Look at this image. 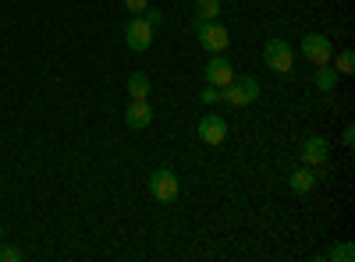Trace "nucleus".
<instances>
[{"instance_id":"obj_21","label":"nucleus","mask_w":355,"mask_h":262,"mask_svg":"<svg viewBox=\"0 0 355 262\" xmlns=\"http://www.w3.org/2000/svg\"><path fill=\"white\" fill-rule=\"evenodd\" d=\"M341 142L348 145V149H352V145H355V128H345V135H341Z\"/></svg>"},{"instance_id":"obj_8","label":"nucleus","mask_w":355,"mask_h":262,"mask_svg":"<svg viewBox=\"0 0 355 262\" xmlns=\"http://www.w3.org/2000/svg\"><path fill=\"white\" fill-rule=\"evenodd\" d=\"M331 156V142L323 138V135H309L306 145H302V163L306 167H323Z\"/></svg>"},{"instance_id":"obj_10","label":"nucleus","mask_w":355,"mask_h":262,"mask_svg":"<svg viewBox=\"0 0 355 262\" xmlns=\"http://www.w3.org/2000/svg\"><path fill=\"white\" fill-rule=\"evenodd\" d=\"M125 124L128 128H150L153 124V106H150V100H132L128 103V110H125Z\"/></svg>"},{"instance_id":"obj_13","label":"nucleus","mask_w":355,"mask_h":262,"mask_svg":"<svg viewBox=\"0 0 355 262\" xmlns=\"http://www.w3.org/2000/svg\"><path fill=\"white\" fill-rule=\"evenodd\" d=\"M128 96L132 100H150V75H146V71H132L128 75Z\"/></svg>"},{"instance_id":"obj_3","label":"nucleus","mask_w":355,"mask_h":262,"mask_svg":"<svg viewBox=\"0 0 355 262\" xmlns=\"http://www.w3.org/2000/svg\"><path fill=\"white\" fill-rule=\"evenodd\" d=\"M263 61H266V68H270V71L288 75L291 64H295V50H291L288 39H266V46H263Z\"/></svg>"},{"instance_id":"obj_17","label":"nucleus","mask_w":355,"mask_h":262,"mask_svg":"<svg viewBox=\"0 0 355 262\" xmlns=\"http://www.w3.org/2000/svg\"><path fill=\"white\" fill-rule=\"evenodd\" d=\"M199 100L214 106V103H220V89H217V85H206V89H202V96H199Z\"/></svg>"},{"instance_id":"obj_11","label":"nucleus","mask_w":355,"mask_h":262,"mask_svg":"<svg viewBox=\"0 0 355 262\" xmlns=\"http://www.w3.org/2000/svg\"><path fill=\"white\" fill-rule=\"evenodd\" d=\"M288 185H291L295 195H306V191H313V185H316V174L302 163V170H295L291 178H288Z\"/></svg>"},{"instance_id":"obj_5","label":"nucleus","mask_w":355,"mask_h":262,"mask_svg":"<svg viewBox=\"0 0 355 262\" xmlns=\"http://www.w3.org/2000/svg\"><path fill=\"white\" fill-rule=\"evenodd\" d=\"M178 191H182V185H178V174H174V170L160 167V170L150 174V195H153L157 202H174Z\"/></svg>"},{"instance_id":"obj_14","label":"nucleus","mask_w":355,"mask_h":262,"mask_svg":"<svg viewBox=\"0 0 355 262\" xmlns=\"http://www.w3.org/2000/svg\"><path fill=\"white\" fill-rule=\"evenodd\" d=\"M196 18L217 21V18H220V0H196Z\"/></svg>"},{"instance_id":"obj_6","label":"nucleus","mask_w":355,"mask_h":262,"mask_svg":"<svg viewBox=\"0 0 355 262\" xmlns=\"http://www.w3.org/2000/svg\"><path fill=\"white\" fill-rule=\"evenodd\" d=\"M302 53H306V61H313L316 68L320 64H334V43L327 36H320V32H309L302 39Z\"/></svg>"},{"instance_id":"obj_7","label":"nucleus","mask_w":355,"mask_h":262,"mask_svg":"<svg viewBox=\"0 0 355 262\" xmlns=\"http://www.w3.org/2000/svg\"><path fill=\"white\" fill-rule=\"evenodd\" d=\"M234 78V68L224 53H214L210 64H206V85H217V89H224V85H231Z\"/></svg>"},{"instance_id":"obj_4","label":"nucleus","mask_w":355,"mask_h":262,"mask_svg":"<svg viewBox=\"0 0 355 262\" xmlns=\"http://www.w3.org/2000/svg\"><path fill=\"white\" fill-rule=\"evenodd\" d=\"M153 32L157 28L146 21L142 15H132L128 18V25H125V43H128V50H135V53H146L153 46Z\"/></svg>"},{"instance_id":"obj_16","label":"nucleus","mask_w":355,"mask_h":262,"mask_svg":"<svg viewBox=\"0 0 355 262\" xmlns=\"http://www.w3.org/2000/svg\"><path fill=\"white\" fill-rule=\"evenodd\" d=\"M327 259H334V262H352V259H355V248H352V245H338V248H331Z\"/></svg>"},{"instance_id":"obj_19","label":"nucleus","mask_w":355,"mask_h":262,"mask_svg":"<svg viewBox=\"0 0 355 262\" xmlns=\"http://www.w3.org/2000/svg\"><path fill=\"white\" fill-rule=\"evenodd\" d=\"M142 18L150 21L153 28H157V25H164V11H153V8H146V11H142Z\"/></svg>"},{"instance_id":"obj_22","label":"nucleus","mask_w":355,"mask_h":262,"mask_svg":"<svg viewBox=\"0 0 355 262\" xmlns=\"http://www.w3.org/2000/svg\"><path fill=\"white\" fill-rule=\"evenodd\" d=\"M0 238H4V230H0Z\"/></svg>"},{"instance_id":"obj_12","label":"nucleus","mask_w":355,"mask_h":262,"mask_svg":"<svg viewBox=\"0 0 355 262\" xmlns=\"http://www.w3.org/2000/svg\"><path fill=\"white\" fill-rule=\"evenodd\" d=\"M338 78H341V75H338L331 64H320L316 75H313V82H316V89H320V93H334V89H338Z\"/></svg>"},{"instance_id":"obj_20","label":"nucleus","mask_w":355,"mask_h":262,"mask_svg":"<svg viewBox=\"0 0 355 262\" xmlns=\"http://www.w3.org/2000/svg\"><path fill=\"white\" fill-rule=\"evenodd\" d=\"M125 8H128L132 15H142L146 8H150V0H125Z\"/></svg>"},{"instance_id":"obj_1","label":"nucleus","mask_w":355,"mask_h":262,"mask_svg":"<svg viewBox=\"0 0 355 262\" xmlns=\"http://www.w3.org/2000/svg\"><path fill=\"white\" fill-rule=\"evenodd\" d=\"M256 100H259V82L252 75H234L231 85L220 89V103H227V106H249Z\"/></svg>"},{"instance_id":"obj_18","label":"nucleus","mask_w":355,"mask_h":262,"mask_svg":"<svg viewBox=\"0 0 355 262\" xmlns=\"http://www.w3.org/2000/svg\"><path fill=\"white\" fill-rule=\"evenodd\" d=\"M18 259H21V248H15V245L0 248V262H18Z\"/></svg>"},{"instance_id":"obj_2","label":"nucleus","mask_w":355,"mask_h":262,"mask_svg":"<svg viewBox=\"0 0 355 262\" xmlns=\"http://www.w3.org/2000/svg\"><path fill=\"white\" fill-rule=\"evenodd\" d=\"M192 28H196L199 43H202L206 50H210V53H224V50H227V43H231L227 28H224L220 21H202V18H192Z\"/></svg>"},{"instance_id":"obj_15","label":"nucleus","mask_w":355,"mask_h":262,"mask_svg":"<svg viewBox=\"0 0 355 262\" xmlns=\"http://www.w3.org/2000/svg\"><path fill=\"white\" fill-rule=\"evenodd\" d=\"M338 75H355V53L352 50H341L338 53V68H334Z\"/></svg>"},{"instance_id":"obj_9","label":"nucleus","mask_w":355,"mask_h":262,"mask_svg":"<svg viewBox=\"0 0 355 262\" xmlns=\"http://www.w3.org/2000/svg\"><path fill=\"white\" fill-rule=\"evenodd\" d=\"M199 138L206 145H220L227 138V121L220 118V113H206V118L199 121Z\"/></svg>"}]
</instances>
